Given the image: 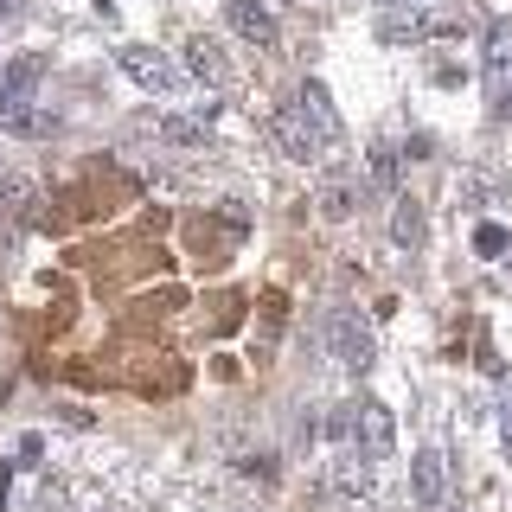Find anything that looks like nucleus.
I'll use <instances>...</instances> for the list:
<instances>
[{
    "label": "nucleus",
    "mask_w": 512,
    "mask_h": 512,
    "mask_svg": "<svg viewBox=\"0 0 512 512\" xmlns=\"http://www.w3.org/2000/svg\"><path fill=\"white\" fill-rule=\"evenodd\" d=\"M269 128H276V141H282V154H288V160H320V154L333 148V141L320 135V122H314L301 103L276 109V122H269Z\"/></svg>",
    "instance_id": "nucleus-1"
},
{
    "label": "nucleus",
    "mask_w": 512,
    "mask_h": 512,
    "mask_svg": "<svg viewBox=\"0 0 512 512\" xmlns=\"http://www.w3.org/2000/svg\"><path fill=\"white\" fill-rule=\"evenodd\" d=\"M352 448H359L365 461H384L391 455V442H397V429H391V410L378 404V397H365V404H352Z\"/></svg>",
    "instance_id": "nucleus-2"
},
{
    "label": "nucleus",
    "mask_w": 512,
    "mask_h": 512,
    "mask_svg": "<svg viewBox=\"0 0 512 512\" xmlns=\"http://www.w3.org/2000/svg\"><path fill=\"white\" fill-rule=\"evenodd\" d=\"M122 71L135 77L141 90H160V96L180 84V71H173V64L160 58V52H148V45H122Z\"/></svg>",
    "instance_id": "nucleus-3"
},
{
    "label": "nucleus",
    "mask_w": 512,
    "mask_h": 512,
    "mask_svg": "<svg viewBox=\"0 0 512 512\" xmlns=\"http://www.w3.org/2000/svg\"><path fill=\"white\" fill-rule=\"evenodd\" d=\"M410 487H416V506H423V512L442 506L448 480H442V455H436V448H416V455H410Z\"/></svg>",
    "instance_id": "nucleus-4"
},
{
    "label": "nucleus",
    "mask_w": 512,
    "mask_h": 512,
    "mask_svg": "<svg viewBox=\"0 0 512 512\" xmlns=\"http://www.w3.org/2000/svg\"><path fill=\"white\" fill-rule=\"evenodd\" d=\"M224 13H231V26L244 32L250 45H263V52H276V45H282L276 39V20H269L263 7H250V0H224Z\"/></svg>",
    "instance_id": "nucleus-5"
},
{
    "label": "nucleus",
    "mask_w": 512,
    "mask_h": 512,
    "mask_svg": "<svg viewBox=\"0 0 512 512\" xmlns=\"http://www.w3.org/2000/svg\"><path fill=\"white\" fill-rule=\"evenodd\" d=\"M333 346H340V359L352 365V372H365V365H372V333H365L352 314L333 320Z\"/></svg>",
    "instance_id": "nucleus-6"
},
{
    "label": "nucleus",
    "mask_w": 512,
    "mask_h": 512,
    "mask_svg": "<svg viewBox=\"0 0 512 512\" xmlns=\"http://www.w3.org/2000/svg\"><path fill=\"white\" fill-rule=\"evenodd\" d=\"M333 487H340V500H365V493H372V461H365L359 448H346L340 468H333Z\"/></svg>",
    "instance_id": "nucleus-7"
},
{
    "label": "nucleus",
    "mask_w": 512,
    "mask_h": 512,
    "mask_svg": "<svg viewBox=\"0 0 512 512\" xmlns=\"http://www.w3.org/2000/svg\"><path fill=\"white\" fill-rule=\"evenodd\" d=\"M39 77H45V64H39V58H20V64H7V71H0V103H32Z\"/></svg>",
    "instance_id": "nucleus-8"
},
{
    "label": "nucleus",
    "mask_w": 512,
    "mask_h": 512,
    "mask_svg": "<svg viewBox=\"0 0 512 512\" xmlns=\"http://www.w3.org/2000/svg\"><path fill=\"white\" fill-rule=\"evenodd\" d=\"M352 205H359V186H352L346 173H333V180L320 186V212H327V218H352Z\"/></svg>",
    "instance_id": "nucleus-9"
},
{
    "label": "nucleus",
    "mask_w": 512,
    "mask_h": 512,
    "mask_svg": "<svg viewBox=\"0 0 512 512\" xmlns=\"http://www.w3.org/2000/svg\"><path fill=\"white\" fill-rule=\"evenodd\" d=\"M391 237H397L404 250L423 244V205H416V199H397V224H391Z\"/></svg>",
    "instance_id": "nucleus-10"
},
{
    "label": "nucleus",
    "mask_w": 512,
    "mask_h": 512,
    "mask_svg": "<svg viewBox=\"0 0 512 512\" xmlns=\"http://www.w3.org/2000/svg\"><path fill=\"white\" fill-rule=\"evenodd\" d=\"M186 64H192L199 77H224V64H218V45H212V39H192V45H186Z\"/></svg>",
    "instance_id": "nucleus-11"
},
{
    "label": "nucleus",
    "mask_w": 512,
    "mask_h": 512,
    "mask_svg": "<svg viewBox=\"0 0 512 512\" xmlns=\"http://www.w3.org/2000/svg\"><path fill=\"white\" fill-rule=\"evenodd\" d=\"M372 180L378 186H397V148H384V141L372 148Z\"/></svg>",
    "instance_id": "nucleus-12"
},
{
    "label": "nucleus",
    "mask_w": 512,
    "mask_h": 512,
    "mask_svg": "<svg viewBox=\"0 0 512 512\" xmlns=\"http://www.w3.org/2000/svg\"><path fill=\"white\" fill-rule=\"evenodd\" d=\"M474 250L480 256H500L506 250V231H500V224H480V231H474Z\"/></svg>",
    "instance_id": "nucleus-13"
},
{
    "label": "nucleus",
    "mask_w": 512,
    "mask_h": 512,
    "mask_svg": "<svg viewBox=\"0 0 512 512\" xmlns=\"http://www.w3.org/2000/svg\"><path fill=\"white\" fill-rule=\"evenodd\" d=\"M244 474H250V480H263V487H269V480H276V455H250V461H244Z\"/></svg>",
    "instance_id": "nucleus-14"
},
{
    "label": "nucleus",
    "mask_w": 512,
    "mask_h": 512,
    "mask_svg": "<svg viewBox=\"0 0 512 512\" xmlns=\"http://www.w3.org/2000/svg\"><path fill=\"white\" fill-rule=\"evenodd\" d=\"M500 436H506V455H512V404H506V416H500Z\"/></svg>",
    "instance_id": "nucleus-15"
}]
</instances>
